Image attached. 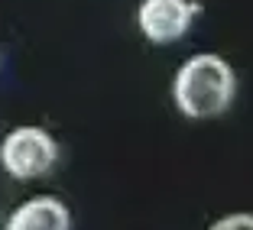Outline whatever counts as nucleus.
I'll return each instance as SVG.
<instances>
[{"instance_id": "nucleus-3", "label": "nucleus", "mask_w": 253, "mask_h": 230, "mask_svg": "<svg viewBox=\"0 0 253 230\" xmlns=\"http://www.w3.org/2000/svg\"><path fill=\"white\" fill-rule=\"evenodd\" d=\"M192 16L195 3L188 0H143L136 20L149 42H175L188 33Z\"/></svg>"}, {"instance_id": "nucleus-4", "label": "nucleus", "mask_w": 253, "mask_h": 230, "mask_svg": "<svg viewBox=\"0 0 253 230\" xmlns=\"http://www.w3.org/2000/svg\"><path fill=\"white\" fill-rule=\"evenodd\" d=\"M7 230H68V208L59 198H33L13 211Z\"/></svg>"}, {"instance_id": "nucleus-1", "label": "nucleus", "mask_w": 253, "mask_h": 230, "mask_svg": "<svg viewBox=\"0 0 253 230\" xmlns=\"http://www.w3.org/2000/svg\"><path fill=\"white\" fill-rule=\"evenodd\" d=\"M175 104L192 120L221 117L234 101V72L217 55H192L172 84Z\"/></svg>"}, {"instance_id": "nucleus-2", "label": "nucleus", "mask_w": 253, "mask_h": 230, "mask_svg": "<svg viewBox=\"0 0 253 230\" xmlns=\"http://www.w3.org/2000/svg\"><path fill=\"white\" fill-rule=\"evenodd\" d=\"M59 149L55 140L39 126H16L0 143V162L13 178H39L52 169Z\"/></svg>"}, {"instance_id": "nucleus-5", "label": "nucleus", "mask_w": 253, "mask_h": 230, "mask_svg": "<svg viewBox=\"0 0 253 230\" xmlns=\"http://www.w3.org/2000/svg\"><path fill=\"white\" fill-rule=\"evenodd\" d=\"M211 230H253V214H231L211 224Z\"/></svg>"}]
</instances>
